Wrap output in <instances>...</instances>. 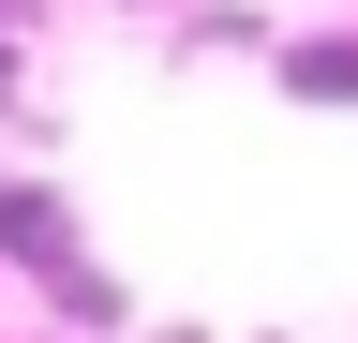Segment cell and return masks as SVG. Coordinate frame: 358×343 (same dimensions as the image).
<instances>
[{
  "label": "cell",
  "mask_w": 358,
  "mask_h": 343,
  "mask_svg": "<svg viewBox=\"0 0 358 343\" xmlns=\"http://www.w3.org/2000/svg\"><path fill=\"white\" fill-rule=\"evenodd\" d=\"M0 254H30V269H45V298H60L75 328H105V314H120V284H105V254L75 239L60 180H0Z\"/></svg>",
  "instance_id": "6da1fadb"
},
{
  "label": "cell",
  "mask_w": 358,
  "mask_h": 343,
  "mask_svg": "<svg viewBox=\"0 0 358 343\" xmlns=\"http://www.w3.org/2000/svg\"><path fill=\"white\" fill-rule=\"evenodd\" d=\"M268 75H284L299 105H358V30H313V45H284Z\"/></svg>",
  "instance_id": "7a4b0ae2"
},
{
  "label": "cell",
  "mask_w": 358,
  "mask_h": 343,
  "mask_svg": "<svg viewBox=\"0 0 358 343\" xmlns=\"http://www.w3.org/2000/svg\"><path fill=\"white\" fill-rule=\"evenodd\" d=\"M30 15H45V0H0V30H30Z\"/></svg>",
  "instance_id": "3957f363"
}]
</instances>
